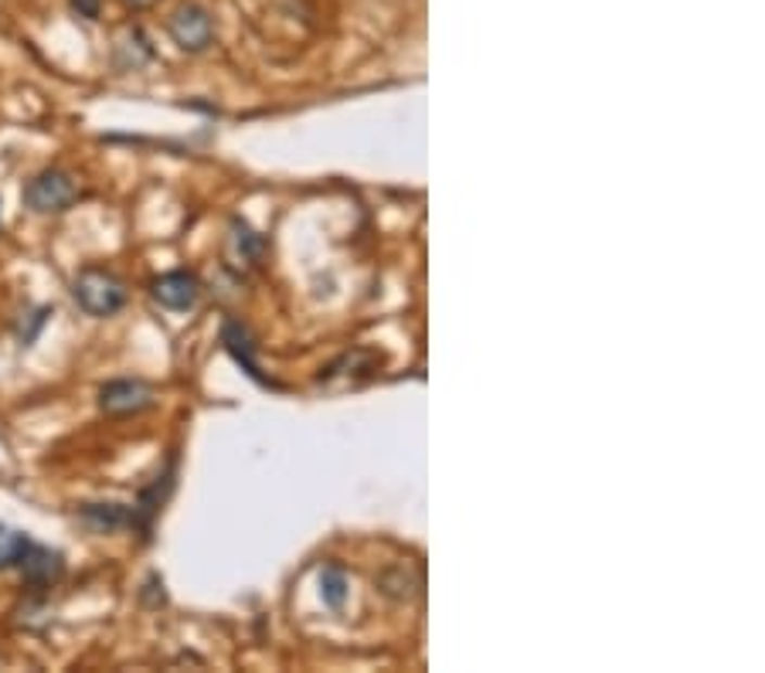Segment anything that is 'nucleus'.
Masks as SVG:
<instances>
[{
	"label": "nucleus",
	"instance_id": "obj_1",
	"mask_svg": "<svg viewBox=\"0 0 765 673\" xmlns=\"http://www.w3.org/2000/svg\"><path fill=\"white\" fill-rule=\"evenodd\" d=\"M72 296H75V303H79L82 314L102 320V317L119 314V309L126 306V296H130V293H126V282H123L116 272L99 269V266H89V269H82L79 276H75Z\"/></svg>",
	"mask_w": 765,
	"mask_h": 673
},
{
	"label": "nucleus",
	"instance_id": "obj_2",
	"mask_svg": "<svg viewBox=\"0 0 765 673\" xmlns=\"http://www.w3.org/2000/svg\"><path fill=\"white\" fill-rule=\"evenodd\" d=\"M75 201H79V185H75V177L68 170L59 167H48L24 185V204L35 215H62Z\"/></svg>",
	"mask_w": 765,
	"mask_h": 673
},
{
	"label": "nucleus",
	"instance_id": "obj_3",
	"mask_svg": "<svg viewBox=\"0 0 765 673\" xmlns=\"http://www.w3.org/2000/svg\"><path fill=\"white\" fill-rule=\"evenodd\" d=\"M167 31H170L177 48L197 55V51H204L215 41V21H212V14L204 11L201 4H181L170 14Z\"/></svg>",
	"mask_w": 765,
	"mask_h": 673
},
{
	"label": "nucleus",
	"instance_id": "obj_4",
	"mask_svg": "<svg viewBox=\"0 0 765 673\" xmlns=\"http://www.w3.org/2000/svg\"><path fill=\"white\" fill-rule=\"evenodd\" d=\"M157 395H153V388L140 378H116L110 384L99 388V408L106 411V416H140L146 411Z\"/></svg>",
	"mask_w": 765,
	"mask_h": 673
},
{
	"label": "nucleus",
	"instance_id": "obj_5",
	"mask_svg": "<svg viewBox=\"0 0 765 673\" xmlns=\"http://www.w3.org/2000/svg\"><path fill=\"white\" fill-rule=\"evenodd\" d=\"M150 296H153V303L170 309V314H188L201 296V282H197V276H191L184 269H174V272H164L150 282Z\"/></svg>",
	"mask_w": 765,
	"mask_h": 673
},
{
	"label": "nucleus",
	"instance_id": "obj_6",
	"mask_svg": "<svg viewBox=\"0 0 765 673\" xmlns=\"http://www.w3.org/2000/svg\"><path fill=\"white\" fill-rule=\"evenodd\" d=\"M17 568L24 575V585H28L31 592H48L65 575V555L55 548H44V545H31Z\"/></svg>",
	"mask_w": 765,
	"mask_h": 673
},
{
	"label": "nucleus",
	"instance_id": "obj_7",
	"mask_svg": "<svg viewBox=\"0 0 765 673\" xmlns=\"http://www.w3.org/2000/svg\"><path fill=\"white\" fill-rule=\"evenodd\" d=\"M79 521L95 534H113L123 528H133V507L113 504V500L110 504H82Z\"/></svg>",
	"mask_w": 765,
	"mask_h": 673
},
{
	"label": "nucleus",
	"instance_id": "obj_8",
	"mask_svg": "<svg viewBox=\"0 0 765 673\" xmlns=\"http://www.w3.org/2000/svg\"><path fill=\"white\" fill-rule=\"evenodd\" d=\"M221 344L228 347V354L235 357V365H242V371H245L252 381L269 384V378L259 371V365H255V351H252V341H248V330H245L239 320H228V323L221 327Z\"/></svg>",
	"mask_w": 765,
	"mask_h": 673
},
{
	"label": "nucleus",
	"instance_id": "obj_9",
	"mask_svg": "<svg viewBox=\"0 0 765 673\" xmlns=\"http://www.w3.org/2000/svg\"><path fill=\"white\" fill-rule=\"evenodd\" d=\"M35 545V541L11 528V524H0V572H8V568H17L24 561V555H28V548Z\"/></svg>",
	"mask_w": 765,
	"mask_h": 673
},
{
	"label": "nucleus",
	"instance_id": "obj_10",
	"mask_svg": "<svg viewBox=\"0 0 765 673\" xmlns=\"http://www.w3.org/2000/svg\"><path fill=\"white\" fill-rule=\"evenodd\" d=\"M232 252L239 258H245L248 266H259V258L266 252V239L263 236H255V231L245 225V221H232Z\"/></svg>",
	"mask_w": 765,
	"mask_h": 673
},
{
	"label": "nucleus",
	"instance_id": "obj_11",
	"mask_svg": "<svg viewBox=\"0 0 765 673\" xmlns=\"http://www.w3.org/2000/svg\"><path fill=\"white\" fill-rule=\"evenodd\" d=\"M347 575L341 572L337 564H330V568H323L320 572V599H323V606H330V609H341L344 602H347Z\"/></svg>",
	"mask_w": 765,
	"mask_h": 673
},
{
	"label": "nucleus",
	"instance_id": "obj_12",
	"mask_svg": "<svg viewBox=\"0 0 765 673\" xmlns=\"http://www.w3.org/2000/svg\"><path fill=\"white\" fill-rule=\"evenodd\" d=\"M35 320H31V327L28 330H17V341H21V347H28L31 341H35V336H38V330L48 323V317H51V309L48 306H41V309H35V314H31Z\"/></svg>",
	"mask_w": 765,
	"mask_h": 673
},
{
	"label": "nucleus",
	"instance_id": "obj_13",
	"mask_svg": "<svg viewBox=\"0 0 765 673\" xmlns=\"http://www.w3.org/2000/svg\"><path fill=\"white\" fill-rule=\"evenodd\" d=\"M99 0H72V11L79 14V17H86V21H95L99 17Z\"/></svg>",
	"mask_w": 765,
	"mask_h": 673
},
{
	"label": "nucleus",
	"instance_id": "obj_14",
	"mask_svg": "<svg viewBox=\"0 0 765 673\" xmlns=\"http://www.w3.org/2000/svg\"><path fill=\"white\" fill-rule=\"evenodd\" d=\"M123 4H126V8H133V11H143V8H150V4H153V0H123Z\"/></svg>",
	"mask_w": 765,
	"mask_h": 673
}]
</instances>
